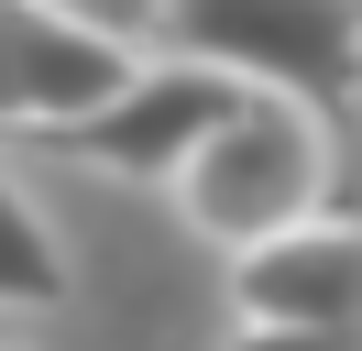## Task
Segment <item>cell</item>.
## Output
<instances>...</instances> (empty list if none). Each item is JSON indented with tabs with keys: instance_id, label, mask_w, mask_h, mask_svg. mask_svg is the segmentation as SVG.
I'll return each mask as SVG.
<instances>
[{
	"instance_id": "cell-4",
	"label": "cell",
	"mask_w": 362,
	"mask_h": 351,
	"mask_svg": "<svg viewBox=\"0 0 362 351\" xmlns=\"http://www.w3.org/2000/svg\"><path fill=\"white\" fill-rule=\"evenodd\" d=\"M242 340H362V219H286L230 253Z\"/></svg>"
},
{
	"instance_id": "cell-3",
	"label": "cell",
	"mask_w": 362,
	"mask_h": 351,
	"mask_svg": "<svg viewBox=\"0 0 362 351\" xmlns=\"http://www.w3.org/2000/svg\"><path fill=\"white\" fill-rule=\"evenodd\" d=\"M230 77L220 66H187V55H132L110 88H99L88 110H66V121L23 132V143L66 154V165L88 176H121V187H165V176L187 165V143H198L209 121H220Z\"/></svg>"
},
{
	"instance_id": "cell-6",
	"label": "cell",
	"mask_w": 362,
	"mask_h": 351,
	"mask_svg": "<svg viewBox=\"0 0 362 351\" xmlns=\"http://www.w3.org/2000/svg\"><path fill=\"white\" fill-rule=\"evenodd\" d=\"M0 307H11V318L66 307V241H55V219L33 209L23 187H11V165H0Z\"/></svg>"
},
{
	"instance_id": "cell-2",
	"label": "cell",
	"mask_w": 362,
	"mask_h": 351,
	"mask_svg": "<svg viewBox=\"0 0 362 351\" xmlns=\"http://www.w3.org/2000/svg\"><path fill=\"white\" fill-rule=\"evenodd\" d=\"M154 44L308 110H351L362 88V0H154Z\"/></svg>"
},
{
	"instance_id": "cell-1",
	"label": "cell",
	"mask_w": 362,
	"mask_h": 351,
	"mask_svg": "<svg viewBox=\"0 0 362 351\" xmlns=\"http://www.w3.org/2000/svg\"><path fill=\"white\" fill-rule=\"evenodd\" d=\"M165 187L220 253H242V241L286 231V219H308L329 197V110L286 99V88H230L220 121L187 143V165Z\"/></svg>"
},
{
	"instance_id": "cell-5",
	"label": "cell",
	"mask_w": 362,
	"mask_h": 351,
	"mask_svg": "<svg viewBox=\"0 0 362 351\" xmlns=\"http://www.w3.org/2000/svg\"><path fill=\"white\" fill-rule=\"evenodd\" d=\"M121 66H132L121 33H88L45 0H0V132H45L66 110H88Z\"/></svg>"
},
{
	"instance_id": "cell-7",
	"label": "cell",
	"mask_w": 362,
	"mask_h": 351,
	"mask_svg": "<svg viewBox=\"0 0 362 351\" xmlns=\"http://www.w3.org/2000/svg\"><path fill=\"white\" fill-rule=\"evenodd\" d=\"M45 11L88 22V33H121V44H143V33H154V0H45Z\"/></svg>"
}]
</instances>
